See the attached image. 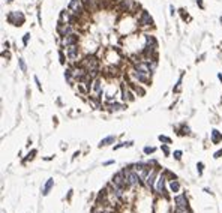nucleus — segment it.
<instances>
[{"instance_id":"0eeeda50","label":"nucleus","mask_w":222,"mask_h":213,"mask_svg":"<svg viewBox=\"0 0 222 213\" xmlns=\"http://www.w3.org/2000/svg\"><path fill=\"white\" fill-rule=\"evenodd\" d=\"M66 57H68V60L71 63H75V62L80 60V47H78V44L71 45V47L66 48Z\"/></svg>"},{"instance_id":"9b49d317","label":"nucleus","mask_w":222,"mask_h":213,"mask_svg":"<svg viewBox=\"0 0 222 213\" xmlns=\"http://www.w3.org/2000/svg\"><path fill=\"white\" fill-rule=\"evenodd\" d=\"M137 8L135 0H119V9L122 12H131Z\"/></svg>"},{"instance_id":"39448f33","label":"nucleus","mask_w":222,"mask_h":213,"mask_svg":"<svg viewBox=\"0 0 222 213\" xmlns=\"http://www.w3.org/2000/svg\"><path fill=\"white\" fill-rule=\"evenodd\" d=\"M111 183L113 185H116V186H119V188H122V189H125V191H129L128 189V183H126V179H125V174H123V171L120 170V171H117L113 179H111Z\"/></svg>"},{"instance_id":"5701e85b","label":"nucleus","mask_w":222,"mask_h":213,"mask_svg":"<svg viewBox=\"0 0 222 213\" xmlns=\"http://www.w3.org/2000/svg\"><path fill=\"white\" fill-rule=\"evenodd\" d=\"M143 152H144L146 155H153V153L156 152V147H150V146H146V147L143 149Z\"/></svg>"},{"instance_id":"6ab92c4d","label":"nucleus","mask_w":222,"mask_h":213,"mask_svg":"<svg viewBox=\"0 0 222 213\" xmlns=\"http://www.w3.org/2000/svg\"><path fill=\"white\" fill-rule=\"evenodd\" d=\"M131 89L134 90V93H135V95H138V96H144V95H146V90L143 89L138 83H135V81H132V83H131Z\"/></svg>"},{"instance_id":"aec40b11","label":"nucleus","mask_w":222,"mask_h":213,"mask_svg":"<svg viewBox=\"0 0 222 213\" xmlns=\"http://www.w3.org/2000/svg\"><path fill=\"white\" fill-rule=\"evenodd\" d=\"M113 143H116V135H108V137H105V138L101 140L99 147H107V146H111Z\"/></svg>"},{"instance_id":"4c0bfd02","label":"nucleus","mask_w":222,"mask_h":213,"mask_svg":"<svg viewBox=\"0 0 222 213\" xmlns=\"http://www.w3.org/2000/svg\"><path fill=\"white\" fill-rule=\"evenodd\" d=\"M221 23H222V17H221Z\"/></svg>"},{"instance_id":"f257e3e1","label":"nucleus","mask_w":222,"mask_h":213,"mask_svg":"<svg viewBox=\"0 0 222 213\" xmlns=\"http://www.w3.org/2000/svg\"><path fill=\"white\" fill-rule=\"evenodd\" d=\"M122 171H123V174H125V179H126V183H128V189H129V191H135V189H138L140 186H143V180H141V177L138 176V173H137L131 165L126 167V168H123Z\"/></svg>"},{"instance_id":"c756f323","label":"nucleus","mask_w":222,"mask_h":213,"mask_svg":"<svg viewBox=\"0 0 222 213\" xmlns=\"http://www.w3.org/2000/svg\"><path fill=\"white\" fill-rule=\"evenodd\" d=\"M29 38H30V33H26V35L23 36V44H24V45H27V42H29Z\"/></svg>"},{"instance_id":"dca6fc26","label":"nucleus","mask_w":222,"mask_h":213,"mask_svg":"<svg viewBox=\"0 0 222 213\" xmlns=\"http://www.w3.org/2000/svg\"><path fill=\"white\" fill-rule=\"evenodd\" d=\"M107 108H108V111H113V113H116V111H120V110H126V105L125 104H120V102H107Z\"/></svg>"},{"instance_id":"c9c22d12","label":"nucleus","mask_w":222,"mask_h":213,"mask_svg":"<svg viewBox=\"0 0 222 213\" xmlns=\"http://www.w3.org/2000/svg\"><path fill=\"white\" fill-rule=\"evenodd\" d=\"M111 164H114V161H105L104 162V165H111Z\"/></svg>"},{"instance_id":"4468645a","label":"nucleus","mask_w":222,"mask_h":213,"mask_svg":"<svg viewBox=\"0 0 222 213\" xmlns=\"http://www.w3.org/2000/svg\"><path fill=\"white\" fill-rule=\"evenodd\" d=\"M138 24L143 26V27H147V26H152L153 24V18L150 17L147 11H141L140 17H138Z\"/></svg>"},{"instance_id":"bb28decb","label":"nucleus","mask_w":222,"mask_h":213,"mask_svg":"<svg viewBox=\"0 0 222 213\" xmlns=\"http://www.w3.org/2000/svg\"><path fill=\"white\" fill-rule=\"evenodd\" d=\"M203 168H204V164L203 162H198V164H197V171H198L200 176H203Z\"/></svg>"},{"instance_id":"f704fd0d","label":"nucleus","mask_w":222,"mask_h":213,"mask_svg":"<svg viewBox=\"0 0 222 213\" xmlns=\"http://www.w3.org/2000/svg\"><path fill=\"white\" fill-rule=\"evenodd\" d=\"M197 3L200 5V8H201V9H203V8H204V5H203V0H197Z\"/></svg>"},{"instance_id":"72a5a7b5","label":"nucleus","mask_w":222,"mask_h":213,"mask_svg":"<svg viewBox=\"0 0 222 213\" xmlns=\"http://www.w3.org/2000/svg\"><path fill=\"white\" fill-rule=\"evenodd\" d=\"M221 156H222V150H218V152L213 155V158H215V159H219Z\"/></svg>"},{"instance_id":"473e14b6","label":"nucleus","mask_w":222,"mask_h":213,"mask_svg":"<svg viewBox=\"0 0 222 213\" xmlns=\"http://www.w3.org/2000/svg\"><path fill=\"white\" fill-rule=\"evenodd\" d=\"M35 83H36L38 89H39V92H42V86H41V83H39V78H38L36 75H35Z\"/></svg>"},{"instance_id":"f03ea898","label":"nucleus","mask_w":222,"mask_h":213,"mask_svg":"<svg viewBox=\"0 0 222 213\" xmlns=\"http://www.w3.org/2000/svg\"><path fill=\"white\" fill-rule=\"evenodd\" d=\"M159 176H161L159 168H158V167H153L152 171H150V174H149L147 179H146L144 183H143V186H146V189H147L149 192H153V191H155V186H156V182H158Z\"/></svg>"},{"instance_id":"9d476101","label":"nucleus","mask_w":222,"mask_h":213,"mask_svg":"<svg viewBox=\"0 0 222 213\" xmlns=\"http://www.w3.org/2000/svg\"><path fill=\"white\" fill-rule=\"evenodd\" d=\"M120 92H122V101L123 102H132L134 99H135V93H134V90L131 89V87H128V86H125V84H122V89H120Z\"/></svg>"},{"instance_id":"e433bc0d","label":"nucleus","mask_w":222,"mask_h":213,"mask_svg":"<svg viewBox=\"0 0 222 213\" xmlns=\"http://www.w3.org/2000/svg\"><path fill=\"white\" fill-rule=\"evenodd\" d=\"M218 78H219V80L222 81V74H218Z\"/></svg>"},{"instance_id":"2f4dec72","label":"nucleus","mask_w":222,"mask_h":213,"mask_svg":"<svg viewBox=\"0 0 222 213\" xmlns=\"http://www.w3.org/2000/svg\"><path fill=\"white\" fill-rule=\"evenodd\" d=\"M180 87H182V77L179 78V83H177V86L174 87V92H179V90H180Z\"/></svg>"},{"instance_id":"2eb2a0df","label":"nucleus","mask_w":222,"mask_h":213,"mask_svg":"<svg viewBox=\"0 0 222 213\" xmlns=\"http://www.w3.org/2000/svg\"><path fill=\"white\" fill-rule=\"evenodd\" d=\"M168 189H170L171 194H180L182 185H180L179 180H171V182H168Z\"/></svg>"},{"instance_id":"1a4fd4ad","label":"nucleus","mask_w":222,"mask_h":213,"mask_svg":"<svg viewBox=\"0 0 222 213\" xmlns=\"http://www.w3.org/2000/svg\"><path fill=\"white\" fill-rule=\"evenodd\" d=\"M72 33H75L72 24H62V23L57 24V35L60 36V38L69 36V35H72Z\"/></svg>"},{"instance_id":"423d86ee","label":"nucleus","mask_w":222,"mask_h":213,"mask_svg":"<svg viewBox=\"0 0 222 213\" xmlns=\"http://www.w3.org/2000/svg\"><path fill=\"white\" fill-rule=\"evenodd\" d=\"M173 204L174 207H180V209H186L189 207V200L186 197L185 192H180V194H176L173 198Z\"/></svg>"},{"instance_id":"a211bd4d","label":"nucleus","mask_w":222,"mask_h":213,"mask_svg":"<svg viewBox=\"0 0 222 213\" xmlns=\"http://www.w3.org/2000/svg\"><path fill=\"white\" fill-rule=\"evenodd\" d=\"M53 186H54V179H48V180L45 182L44 188H42V195H48V194L51 192Z\"/></svg>"},{"instance_id":"ddd939ff","label":"nucleus","mask_w":222,"mask_h":213,"mask_svg":"<svg viewBox=\"0 0 222 213\" xmlns=\"http://www.w3.org/2000/svg\"><path fill=\"white\" fill-rule=\"evenodd\" d=\"M75 44H78V35H77V33L65 36V38H62V41H60V45H62L63 48H68V47L75 45Z\"/></svg>"},{"instance_id":"f3484780","label":"nucleus","mask_w":222,"mask_h":213,"mask_svg":"<svg viewBox=\"0 0 222 213\" xmlns=\"http://www.w3.org/2000/svg\"><path fill=\"white\" fill-rule=\"evenodd\" d=\"M210 141L213 143V144H219L222 141V134L218 129H212V132H210Z\"/></svg>"},{"instance_id":"7ed1b4c3","label":"nucleus","mask_w":222,"mask_h":213,"mask_svg":"<svg viewBox=\"0 0 222 213\" xmlns=\"http://www.w3.org/2000/svg\"><path fill=\"white\" fill-rule=\"evenodd\" d=\"M155 192L158 194V197H162V198H167L168 197V192H170V189H168V180H167V177L162 173H161V176H159L158 182H156Z\"/></svg>"},{"instance_id":"393cba45","label":"nucleus","mask_w":222,"mask_h":213,"mask_svg":"<svg viewBox=\"0 0 222 213\" xmlns=\"http://www.w3.org/2000/svg\"><path fill=\"white\" fill-rule=\"evenodd\" d=\"M173 213H192V212H191V209H189V207H186V209L174 207V212H173Z\"/></svg>"},{"instance_id":"cd10ccee","label":"nucleus","mask_w":222,"mask_h":213,"mask_svg":"<svg viewBox=\"0 0 222 213\" xmlns=\"http://www.w3.org/2000/svg\"><path fill=\"white\" fill-rule=\"evenodd\" d=\"M173 155H174V159L180 161V159H182V155H183V153H182V150H176Z\"/></svg>"},{"instance_id":"b1692460","label":"nucleus","mask_w":222,"mask_h":213,"mask_svg":"<svg viewBox=\"0 0 222 213\" xmlns=\"http://www.w3.org/2000/svg\"><path fill=\"white\" fill-rule=\"evenodd\" d=\"M158 140L161 143H164V144H171V138L170 137H167V135H159L158 137Z\"/></svg>"},{"instance_id":"412c9836","label":"nucleus","mask_w":222,"mask_h":213,"mask_svg":"<svg viewBox=\"0 0 222 213\" xmlns=\"http://www.w3.org/2000/svg\"><path fill=\"white\" fill-rule=\"evenodd\" d=\"M92 213H111V210H108V209H105L104 206H95L92 209Z\"/></svg>"},{"instance_id":"58836bf2","label":"nucleus","mask_w":222,"mask_h":213,"mask_svg":"<svg viewBox=\"0 0 222 213\" xmlns=\"http://www.w3.org/2000/svg\"><path fill=\"white\" fill-rule=\"evenodd\" d=\"M8 2H12V0H8Z\"/></svg>"},{"instance_id":"4be33fe9","label":"nucleus","mask_w":222,"mask_h":213,"mask_svg":"<svg viewBox=\"0 0 222 213\" xmlns=\"http://www.w3.org/2000/svg\"><path fill=\"white\" fill-rule=\"evenodd\" d=\"M131 146H134V141L120 143V144H116V146H114V150H119V149H122V147H131Z\"/></svg>"},{"instance_id":"a878e982","label":"nucleus","mask_w":222,"mask_h":213,"mask_svg":"<svg viewBox=\"0 0 222 213\" xmlns=\"http://www.w3.org/2000/svg\"><path fill=\"white\" fill-rule=\"evenodd\" d=\"M18 65H20V69H21L23 72L27 71V66H26V62H24V59H21V57H20V59H18Z\"/></svg>"},{"instance_id":"20e7f679","label":"nucleus","mask_w":222,"mask_h":213,"mask_svg":"<svg viewBox=\"0 0 222 213\" xmlns=\"http://www.w3.org/2000/svg\"><path fill=\"white\" fill-rule=\"evenodd\" d=\"M69 11H71V14L75 15V17H80L81 14H84V11H86V5H84V2L83 0H71L69 2V8H68Z\"/></svg>"},{"instance_id":"f8f14e48","label":"nucleus","mask_w":222,"mask_h":213,"mask_svg":"<svg viewBox=\"0 0 222 213\" xmlns=\"http://www.w3.org/2000/svg\"><path fill=\"white\" fill-rule=\"evenodd\" d=\"M8 21L11 23V24H14V26H23V23H24V15L21 14V12H11L9 15H8Z\"/></svg>"},{"instance_id":"7c9ffc66","label":"nucleus","mask_w":222,"mask_h":213,"mask_svg":"<svg viewBox=\"0 0 222 213\" xmlns=\"http://www.w3.org/2000/svg\"><path fill=\"white\" fill-rule=\"evenodd\" d=\"M59 56H60V63H62V65H65V54H63V51H62V50L59 51Z\"/></svg>"},{"instance_id":"6e6552de","label":"nucleus","mask_w":222,"mask_h":213,"mask_svg":"<svg viewBox=\"0 0 222 213\" xmlns=\"http://www.w3.org/2000/svg\"><path fill=\"white\" fill-rule=\"evenodd\" d=\"M131 77H134V80H135V83L138 81V83H141V84H150V75L147 74H144V72H140L137 71V69H131Z\"/></svg>"},{"instance_id":"c85d7f7f","label":"nucleus","mask_w":222,"mask_h":213,"mask_svg":"<svg viewBox=\"0 0 222 213\" xmlns=\"http://www.w3.org/2000/svg\"><path fill=\"white\" fill-rule=\"evenodd\" d=\"M162 152L165 153L167 158H168L170 155H171V153H170V149H168V144H164V146H162Z\"/></svg>"}]
</instances>
